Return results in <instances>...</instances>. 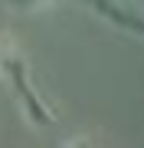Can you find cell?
Segmentation results:
<instances>
[{
    "label": "cell",
    "mask_w": 144,
    "mask_h": 148,
    "mask_svg": "<svg viewBox=\"0 0 144 148\" xmlns=\"http://www.w3.org/2000/svg\"><path fill=\"white\" fill-rule=\"evenodd\" d=\"M7 3H10L13 10H39V7L49 3V0H7Z\"/></svg>",
    "instance_id": "obj_1"
}]
</instances>
